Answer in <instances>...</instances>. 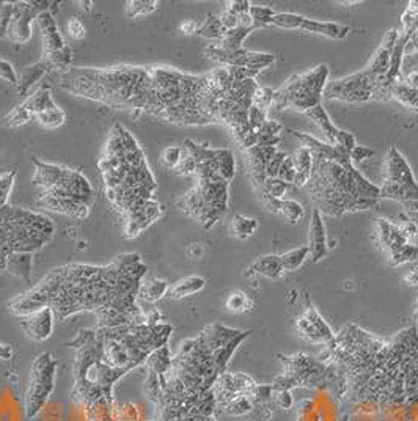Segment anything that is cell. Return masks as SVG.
Listing matches in <instances>:
<instances>
[{
    "instance_id": "6da1fadb",
    "label": "cell",
    "mask_w": 418,
    "mask_h": 421,
    "mask_svg": "<svg viewBox=\"0 0 418 421\" xmlns=\"http://www.w3.org/2000/svg\"><path fill=\"white\" fill-rule=\"evenodd\" d=\"M302 147L313 153V170L307 183L315 209L331 217L378 206L381 188L357 170L351 153L342 145H331L303 132H292Z\"/></svg>"
},
{
    "instance_id": "7a4b0ae2",
    "label": "cell",
    "mask_w": 418,
    "mask_h": 421,
    "mask_svg": "<svg viewBox=\"0 0 418 421\" xmlns=\"http://www.w3.org/2000/svg\"><path fill=\"white\" fill-rule=\"evenodd\" d=\"M228 184L222 176L199 178V184L178 201V206L205 228H211L228 209Z\"/></svg>"
},
{
    "instance_id": "3957f363",
    "label": "cell",
    "mask_w": 418,
    "mask_h": 421,
    "mask_svg": "<svg viewBox=\"0 0 418 421\" xmlns=\"http://www.w3.org/2000/svg\"><path fill=\"white\" fill-rule=\"evenodd\" d=\"M331 69L326 63L315 66L307 73L290 77L278 90H274L272 106L278 110L296 109L307 112L319 106L328 82Z\"/></svg>"
},
{
    "instance_id": "277c9868",
    "label": "cell",
    "mask_w": 418,
    "mask_h": 421,
    "mask_svg": "<svg viewBox=\"0 0 418 421\" xmlns=\"http://www.w3.org/2000/svg\"><path fill=\"white\" fill-rule=\"evenodd\" d=\"M398 224L388 219H378L376 233L379 245L392 266H401L418 260V228L401 213Z\"/></svg>"
},
{
    "instance_id": "5b68a950",
    "label": "cell",
    "mask_w": 418,
    "mask_h": 421,
    "mask_svg": "<svg viewBox=\"0 0 418 421\" xmlns=\"http://www.w3.org/2000/svg\"><path fill=\"white\" fill-rule=\"evenodd\" d=\"M381 198L395 200L403 204H418V183L414 172L398 151L396 147L388 149L385 162V178L381 185Z\"/></svg>"
},
{
    "instance_id": "8992f818",
    "label": "cell",
    "mask_w": 418,
    "mask_h": 421,
    "mask_svg": "<svg viewBox=\"0 0 418 421\" xmlns=\"http://www.w3.org/2000/svg\"><path fill=\"white\" fill-rule=\"evenodd\" d=\"M53 377H56V360L52 358L51 354H41L33 363L32 377H30L26 396L28 417H35L38 412L43 411L47 396L51 395L53 388Z\"/></svg>"
},
{
    "instance_id": "52a82bcc",
    "label": "cell",
    "mask_w": 418,
    "mask_h": 421,
    "mask_svg": "<svg viewBox=\"0 0 418 421\" xmlns=\"http://www.w3.org/2000/svg\"><path fill=\"white\" fill-rule=\"evenodd\" d=\"M373 85L367 74L358 71L356 74L328 81L322 93V99H335L349 102V104H363L373 99Z\"/></svg>"
},
{
    "instance_id": "ba28073f",
    "label": "cell",
    "mask_w": 418,
    "mask_h": 421,
    "mask_svg": "<svg viewBox=\"0 0 418 421\" xmlns=\"http://www.w3.org/2000/svg\"><path fill=\"white\" fill-rule=\"evenodd\" d=\"M399 37L398 30H388L385 33L384 40H382L381 47L376 51L374 57L371 58V62L363 69V73L367 74V77L371 82V85L374 88L373 92V99L376 101H388L387 93H385V79L388 74V69H390V58H392V51L396 44V40Z\"/></svg>"
},
{
    "instance_id": "9c48e42d",
    "label": "cell",
    "mask_w": 418,
    "mask_h": 421,
    "mask_svg": "<svg viewBox=\"0 0 418 421\" xmlns=\"http://www.w3.org/2000/svg\"><path fill=\"white\" fill-rule=\"evenodd\" d=\"M206 57L214 62L222 63L224 66H237V68H249L253 71H262L276 63V56L267 52L249 51L246 47L239 51H226L219 44H209L205 49Z\"/></svg>"
},
{
    "instance_id": "30bf717a",
    "label": "cell",
    "mask_w": 418,
    "mask_h": 421,
    "mask_svg": "<svg viewBox=\"0 0 418 421\" xmlns=\"http://www.w3.org/2000/svg\"><path fill=\"white\" fill-rule=\"evenodd\" d=\"M51 2H16L8 37L17 44H24L32 38V22L41 11L49 10Z\"/></svg>"
},
{
    "instance_id": "8fae6325",
    "label": "cell",
    "mask_w": 418,
    "mask_h": 421,
    "mask_svg": "<svg viewBox=\"0 0 418 421\" xmlns=\"http://www.w3.org/2000/svg\"><path fill=\"white\" fill-rule=\"evenodd\" d=\"M278 151H280L278 147L260 145V143L244 151L247 159V173L255 190L261 189V185L266 183V179H269L267 178L269 164H271V160L276 158V154Z\"/></svg>"
},
{
    "instance_id": "7c38bea8",
    "label": "cell",
    "mask_w": 418,
    "mask_h": 421,
    "mask_svg": "<svg viewBox=\"0 0 418 421\" xmlns=\"http://www.w3.org/2000/svg\"><path fill=\"white\" fill-rule=\"evenodd\" d=\"M306 115L310 119H313L315 124H318V128L321 129L322 134L326 135L327 143H331V145H342L343 148L348 149L349 153L356 148L357 142H356L354 134H351V132H348V131L338 129L337 126L331 122V118H328L327 112L324 107H322V104L307 110Z\"/></svg>"
},
{
    "instance_id": "4fadbf2b",
    "label": "cell",
    "mask_w": 418,
    "mask_h": 421,
    "mask_svg": "<svg viewBox=\"0 0 418 421\" xmlns=\"http://www.w3.org/2000/svg\"><path fill=\"white\" fill-rule=\"evenodd\" d=\"M22 329L35 341H44L52 335L53 308L51 305L22 317Z\"/></svg>"
},
{
    "instance_id": "5bb4252c",
    "label": "cell",
    "mask_w": 418,
    "mask_h": 421,
    "mask_svg": "<svg viewBox=\"0 0 418 421\" xmlns=\"http://www.w3.org/2000/svg\"><path fill=\"white\" fill-rule=\"evenodd\" d=\"M310 258L313 263H319L324 260L328 254L327 245V233L324 222H322V214L318 209H313L312 213V224H310Z\"/></svg>"
},
{
    "instance_id": "9a60e30c",
    "label": "cell",
    "mask_w": 418,
    "mask_h": 421,
    "mask_svg": "<svg viewBox=\"0 0 418 421\" xmlns=\"http://www.w3.org/2000/svg\"><path fill=\"white\" fill-rule=\"evenodd\" d=\"M37 24L43 37V46H44V53H53L57 51H62L65 46V40L60 33L57 27V22L53 19V15L49 10L41 11L37 16Z\"/></svg>"
},
{
    "instance_id": "2e32d148",
    "label": "cell",
    "mask_w": 418,
    "mask_h": 421,
    "mask_svg": "<svg viewBox=\"0 0 418 421\" xmlns=\"http://www.w3.org/2000/svg\"><path fill=\"white\" fill-rule=\"evenodd\" d=\"M40 206H43L49 210L69 215L74 219H85L88 215V204L81 203L73 198H58L52 195H41L38 200Z\"/></svg>"
},
{
    "instance_id": "e0dca14e",
    "label": "cell",
    "mask_w": 418,
    "mask_h": 421,
    "mask_svg": "<svg viewBox=\"0 0 418 421\" xmlns=\"http://www.w3.org/2000/svg\"><path fill=\"white\" fill-rule=\"evenodd\" d=\"M285 274L282 260L280 255H262L258 260H255L250 267L247 269L246 276H255V275H262L267 276L271 280H280Z\"/></svg>"
},
{
    "instance_id": "ac0fdd59",
    "label": "cell",
    "mask_w": 418,
    "mask_h": 421,
    "mask_svg": "<svg viewBox=\"0 0 418 421\" xmlns=\"http://www.w3.org/2000/svg\"><path fill=\"white\" fill-rule=\"evenodd\" d=\"M301 30H306L308 33L322 35V37L332 40H343L348 37L351 32V28L348 26H343V24L322 22V21L308 19V17H303V21L301 24Z\"/></svg>"
},
{
    "instance_id": "d6986e66",
    "label": "cell",
    "mask_w": 418,
    "mask_h": 421,
    "mask_svg": "<svg viewBox=\"0 0 418 421\" xmlns=\"http://www.w3.org/2000/svg\"><path fill=\"white\" fill-rule=\"evenodd\" d=\"M33 162H35V168H37L33 183H35V185H38V188L43 189V192L52 189L53 185L62 181L65 176V172H67V168H62L58 165L46 164V162H41V160H33Z\"/></svg>"
},
{
    "instance_id": "ffe728a7",
    "label": "cell",
    "mask_w": 418,
    "mask_h": 421,
    "mask_svg": "<svg viewBox=\"0 0 418 421\" xmlns=\"http://www.w3.org/2000/svg\"><path fill=\"white\" fill-rule=\"evenodd\" d=\"M292 164H294L296 179L294 188H306L313 170V153L307 147H301L296 149V153L291 156Z\"/></svg>"
},
{
    "instance_id": "44dd1931",
    "label": "cell",
    "mask_w": 418,
    "mask_h": 421,
    "mask_svg": "<svg viewBox=\"0 0 418 421\" xmlns=\"http://www.w3.org/2000/svg\"><path fill=\"white\" fill-rule=\"evenodd\" d=\"M205 286H206V280L200 275L184 276V279L178 280L176 283L170 285L169 292H167V297L173 299V300H179V299L194 296V294L205 290Z\"/></svg>"
},
{
    "instance_id": "7402d4cb",
    "label": "cell",
    "mask_w": 418,
    "mask_h": 421,
    "mask_svg": "<svg viewBox=\"0 0 418 421\" xmlns=\"http://www.w3.org/2000/svg\"><path fill=\"white\" fill-rule=\"evenodd\" d=\"M49 71L47 65L44 63V60L41 58L38 63H33L30 66H26L22 69V73L17 77V88H19V93L22 96L28 94L30 90H32L37 83L43 79V76Z\"/></svg>"
},
{
    "instance_id": "603a6c76",
    "label": "cell",
    "mask_w": 418,
    "mask_h": 421,
    "mask_svg": "<svg viewBox=\"0 0 418 421\" xmlns=\"http://www.w3.org/2000/svg\"><path fill=\"white\" fill-rule=\"evenodd\" d=\"M32 261L33 254H10L7 256V266L5 270L8 274L19 276L26 280V283L32 285Z\"/></svg>"
},
{
    "instance_id": "cb8c5ba5",
    "label": "cell",
    "mask_w": 418,
    "mask_h": 421,
    "mask_svg": "<svg viewBox=\"0 0 418 421\" xmlns=\"http://www.w3.org/2000/svg\"><path fill=\"white\" fill-rule=\"evenodd\" d=\"M170 283L167 280H160V279H151L143 283L139 288V292H137V299L140 302H147V304H154L160 300L162 297L167 296L169 292Z\"/></svg>"
},
{
    "instance_id": "d4e9b609",
    "label": "cell",
    "mask_w": 418,
    "mask_h": 421,
    "mask_svg": "<svg viewBox=\"0 0 418 421\" xmlns=\"http://www.w3.org/2000/svg\"><path fill=\"white\" fill-rule=\"evenodd\" d=\"M53 104H56V102H53L52 96H51V88L47 85H41L37 92L28 96L22 106L26 107L30 115L35 118L38 113L49 109V107Z\"/></svg>"
},
{
    "instance_id": "484cf974",
    "label": "cell",
    "mask_w": 418,
    "mask_h": 421,
    "mask_svg": "<svg viewBox=\"0 0 418 421\" xmlns=\"http://www.w3.org/2000/svg\"><path fill=\"white\" fill-rule=\"evenodd\" d=\"M147 365L148 368L151 370L154 374L158 376H164L167 374L172 370V365H173V357L170 354V349L169 346H162V347H158L154 349L153 352H149V356L147 357Z\"/></svg>"
},
{
    "instance_id": "4316f807",
    "label": "cell",
    "mask_w": 418,
    "mask_h": 421,
    "mask_svg": "<svg viewBox=\"0 0 418 421\" xmlns=\"http://www.w3.org/2000/svg\"><path fill=\"white\" fill-rule=\"evenodd\" d=\"M303 317H307L310 324L318 330L319 335L324 338L326 345H328L333 338H335V333L332 332V329L328 327V324L324 321V317L319 315V311L316 310V306L312 304V300L306 297V310H303Z\"/></svg>"
},
{
    "instance_id": "83f0119b",
    "label": "cell",
    "mask_w": 418,
    "mask_h": 421,
    "mask_svg": "<svg viewBox=\"0 0 418 421\" xmlns=\"http://www.w3.org/2000/svg\"><path fill=\"white\" fill-rule=\"evenodd\" d=\"M255 27H236V28H231V30H226L224 38L219 41V44L222 49H226V51H239L242 49V44L244 41H246V38L249 37L250 33L255 32Z\"/></svg>"
},
{
    "instance_id": "f1b7e54d",
    "label": "cell",
    "mask_w": 418,
    "mask_h": 421,
    "mask_svg": "<svg viewBox=\"0 0 418 421\" xmlns=\"http://www.w3.org/2000/svg\"><path fill=\"white\" fill-rule=\"evenodd\" d=\"M392 99L398 101L399 104L408 109L418 112V90L412 88L404 81L398 82L392 88Z\"/></svg>"
},
{
    "instance_id": "f546056e",
    "label": "cell",
    "mask_w": 418,
    "mask_h": 421,
    "mask_svg": "<svg viewBox=\"0 0 418 421\" xmlns=\"http://www.w3.org/2000/svg\"><path fill=\"white\" fill-rule=\"evenodd\" d=\"M282 131L283 126L276 119H266V123L256 131V138H258L260 145H269L277 147L280 140H282ZM256 143V145H258Z\"/></svg>"
},
{
    "instance_id": "4dcf8cb0",
    "label": "cell",
    "mask_w": 418,
    "mask_h": 421,
    "mask_svg": "<svg viewBox=\"0 0 418 421\" xmlns=\"http://www.w3.org/2000/svg\"><path fill=\"white\" fill-rule=\"evenodd\" d=\"M256 228H258V220L246 217V215H241V214H236L231 220L230 231L236 239L246 240L256 231Z\"/></svg>"
},
{
    "instance_id": "1f68e13d",
    "label": "cell",
    "mask_w": 418,
    "mask_h": 421,
    "mask_svg": "<svg viewBox=\"0 0 418 421\" xmlns=\"http://www.w3.org/2000/svg\"><path fill=\"white\" fill-rule=\"evenodd\" d=\"M225 32L226 28L222 26V22H220V17L216 15H208L206 21L199 27L197 35H200V37L208 40H214L219 43V41L224 38Z\"/></svg>"
},
{
    "instance_id": "d6a6232c",
    "label": "cell",
    "mask_w": 418,
    "mask_h": 421,
    "mask_svg": "<svg viewBox=\"0 0 418 421\" xmlns=\"http://www.w3.org/2000/svg\"><path fill=\"white\" fill-rule=\"evenodd\" d=\"M308 256H310L308 245H303V247L290 250L286 251V254L280 255V260H282L285 272H294V270L302 267V264L306 263Z\"/></svg>"
},
{
    "instance_id": "836d02e7",
    "label": "cell",
    "mask_w": 418,
    "mask_h": 421,
    "mask_svg": "<svg viewBox=\"0 0 418 421\" xmlns=\"http://www.w3.org/2000/svg\"><path fill=\"white\" fill-rule=\"evenodd\" d=\"M217 167H219V173L225 181H231L236 174V160L235 156L226 148H219L217 151Z\"/></svg>"
},
{
    "instance_id": "e575fe53",
    "label": "cell",
    "mask_w": 418,
    "mask_h": 421,
    "mask_svg": "<svg viewBox=\"0 0 418 421\" xmlns=\"http://www.w3.org/2000/svg\"><path fill=\"white\" fill-rule=\"evenodd\" d=\"M44 63L47 65L49 71L52 69H68L73 60V51L68 46H65L62 51H57L53 53H44L43 56Z\"/></svg>"
},
{
    "instance_id": "d590c367",
    "label": "cell",
    "mask_w": 418,
    "mask_h": 421,
    "mask_svg": "<svg viewBox=\"0 0 418 421\" xmlns=\"http://www.w3.org/2000/svg\"><path fill=\"white\" fill-rule=\"evenodd\" d=\"M35 118H37V122L41 126H44V128L53 129V128H58V126H62L65 123V112L60 109L57 104H53V106L49 107V109H46L41 113H38V115Z\"/></svg>"
},
{
    "instance_id": "8d00e7d4",
    "label": "cell",
    "mask_w": 418,
    "mask_h": 421,
    "mask_svg": "<svg viewBox=\"0 0 418 421\" xmlns=\"http://www.w3.org/2000/svg\"><path fill=\"white\" fill-rule=\"evenodd\" d=\"M253 306V302L244 291H233L225 302V308L231 313H246Z\"/></svg>"
},
{
    "instance_id": "74e56055",
    "label": "cell",
    "mask_w": 418,
    "mask_h": 421,
    "mask_svg": "<svg viewBox=\"0 0 418 421\" xmlns=\"http://www.w3.org/2000/svg\"><path fill=\"white\" fill-rule=\"evenodd\" d=\"M280 214H282L290 224H297V222L302 220L303 215H306V208L296 200L283 198V200L280 201Z\"/></svg>"
},
{
    "instance_id": "f35d334b",
    "label": "cell",
    "mask_w": 418,
    "mask_h": 421,
    "mask_svg": "<svg viewBox=\"0 0 418 421\" xmlns=\"http://www.w3.org/2000/svg\"><path fill=\"white\" fill-rule=\"evenodd\" d=\"M158 7L156 0H129L126 2V16L129 19H134V17H140V16H147L149 13H153Z\"/></svg>"
},
{
    "instance_id": "ab89813d",
    "label": "cell",
    "mask_w": 418,
    "mask_h": 421,
    "mask_svg": "<svg viewBox=\"0 0 418 421\" xmlns=\"http://www.w3.org/2000/svg\"><path fill=\"white\" fill-rule=\"evenodd\" d=\"M253 406L255 402L250 399L249 395H241L237 396V398L231 399L228 404L224 407L222 412L231 415V417H241V415H246L252 411Z\"/></svg>"
},
{
    "instance_id": "60d3db41",
    "label": "cell",
    "mask_w": 418,
    "mask_h": 421,
    "mask_svg": "<svg viewBox=\"0 0 418 421\" xmlns=\"http://www.w3.org/2000/svg\"><path fill=\"white\" fill-rule=\"evenodd\" d=\"M148 420V411L143 404H137V402H126L122 406L119 411V421H147Z\"/></svg>"
},
{
    "instance_id": "b9f144b4",
    "label": "cell",
    "mask_w": 418,
    "mask_h": 421,
    "mask_svg": "<svg viewBox=\"0 0 418 421\" xmlns=\"http://www.w3.org/2000/svg\"><path fill=\"white\" fill-rule=\"evenodd\" d=\"M296 330H297V333L302 336V338H306L307 341L313 342V345H324L326 346L324 338H322L318 330H316L312 326V324H310L307 317H303V316L299 317V320L296 321Z\"/></svg>"
},
{
    "instance_id": "7bdbcfd3",
    "label": "cell",
    "mask_w": 418,
    "mask_h": 421,
    "mask_svg": "<svg viewBox=\"0 0 418 421\" xmlns=\"http://www.w3.org/2000/svg\"><path fill=\"white\" fill-rule=\"evenodd\" d=\"M303 21V16L296 13H276L267 21V26H276L280 28H299Z\"/></svg>"
},
{
    "instance_id": "ee69618b",
    "label": "cell",
    "mask_w": 418,
    "mask_h": 421,
    "mask_svg": "<svg viewBox=\"0 0 418 421\" xmlns=\"http://www.w3.org/2000/svg\"><path fill=\"white\" fill-rule=\"evenodd\" d=\"M249 15L252 17L253 26L256 27V30H258L267 27V21L276 15V11H274L271 7H262V5H250Z\"/></svg>"
},
{
    "instance_id": "f6af8a7d",
    "label": "cell",
    "mask_w": 418,
    "mask_h": 421,
    "mask_svg": "<svg viewBox=\"0 0 418 421\" xmlns=\"http://www.w3.org/2000/svg\"><path fill=\"white\" fill-rule=\"evenodd\" d=\"M17 173L16 170H8L0 174V209L7 206L10 192L13 189Z\"/></svg>"
},
{
    "instance_id": "bcb514c9",
    "label": "cell",
    "mask_w": 418,
    "mask_h": 421,
    "mask_svg": "<svg viewBox=\"0 0 418 421\" xmlns=\"http://www.w3.org/2000/svg\"><path fill=\"white\" fill-rule=\"evenodd\" d=\"M272 101H274V90L267 87H258L253 94L252 106L267 112L269 107L272 106Z\"/></svg>"
},
{
    "instance_id": "7dc6e473",
    "label": "cell",
    "mask_w": 418,
    "mask_h": 421,
    "mask_svg": "<svg viewBox=\"0 0 418 421\" xmlns=\"http://www.w3.org/2000/svg\"><path fill=\"white\" fill-rule=\"evenodd\" d=\"M30 119H33V117L30 115L26 107L21 104L19 107H16L13 112L8 113V115L5 117V124H7L8 128H17V126L28 123Z\"/></svg>"
},
{
    "instance_id": "c3c4849f",
    "label": "cell",
    "mask_w": 418,
    "mask_h": 421,
    "mask_svg": "<svg viewBox=\"0 0 418 421\" xmlns=\"http://www.w3.org/2000/svg\"><path fill=\"white\" fill-rule=\"evenodd\" d=\"M181 159H183V149L179 147H167L162 154H160V162H162L167 168H173V170L178 167Z\"/></svg>"
},
{
    "instance_id": "681fc988",
    "label": "cell",
    "mask_w": 418,
    "mask_h": 421,
    "mask_svg": "<svg viewBox=\"0 0 418 421\" xmlns=\"http://www.w3.org/2000/svg\"><path fill=\"white\" fill-rule=\"evenodd\" d=\"M15 13V3H0V38L8 35V28Z\"/></svg>"
},
{
    "instance_id": "f907efd6",
    "label": "cell",
    "mask_w": 418,
    "mask_h": 421,
    "mask_svg": "<svg viewBox=\"0 0 418 421\" xmlns=\"http://www.w3.org/2000/svg\"><path fill=\"white\" fill-rule=\"evenodd\" d=\"M277 178L282 179V181H285L286 184L294 185L296 170H294V164H292V158H291V156H286V159L283 160L282 167H280Z\"/></svg>"
},
{
    "instance_id": "816d5d0a",
    "label": "cell",
    "mask_w": 418,
    "mask_h": 421,
    "mask_svg": "<svg viewBox=\"0 0 418 421\" xmlns=\"http://www.w3.org/2000/svg\"><path fill=\"white\" fill-rule=\"evenodd\" d=\"M17 77L19 76H17L15 66L8 60L0 58V79L7 81L11 85H17Z\"/></svg>"
},
{
    "instance_id": "f5cc1de1",
    "label": "cell",
    "mask_w": 418,
    "mask_h": 421,
    "mask_svg": "<svg viewBox=\"0 0 418 421\" xmlns=\"http://www.w3.org/2000/svg\"><path fill=\"white\" fill-rule=\"evenodd\" d=\"M272 396L276 399V404L280 408H283V411H291L292 406H294V398H292L291 390H276Z\"/></svg>"
},
{
    "instance_id": "db71d44e",
    "label": "cell",
    "mask_w": 418,
    "mask_h": 421,
    "mask_svg": "<svg viewBox=\"0 0 418 421\" xmlns=\"http://www.w3.org/2000/svg\"><path fill=\"white\" fill-rule=\"evenodd\" d=\"M68 33L73 40L81 41L87 37V28L83 26V22L77 17H71L68 21Z\"/></svg>"
},
{
    "instance_id": "11a10c76",
    "label": "cell",
    "mask_w": 418,
    "mask_h": 421,
    "mask_svg": "<svg viewBox=\"0 0 418 421\" xmlns=\"http://www.w3.org/2000/svg\"><path fill=\"white\" fill-rule=\"evenodd\" d=\"M351 160L352 164H362L363 160L367 159H371L373 156H376V151L371 148H367V147H362V145H356V148L352 149L351 151Z\"/></svg>"
},
{
    "instance_id": "9f6ffc18",
    "label": "cell",
    "mask_w": 418,
    "mask_h": 421,
    "mask_svg": "<svg viewBox=\"0 0 418 421\" xmlns=\"http://www.w3.org/2000/svg\"><path fill=\"white\" fill-rule=\"evenodd\" d=\"M175 172L178 174H192L197 172V164L192 156L186 149V153H183V159L179 162L178 167L175 168Z\"/></svg>"
},
{
    "instance_id": "6f0895ef",
    "label": "cell",
    "mask_w": 418,
    "mask_h": 421,
    "mask_svg": "<svg viewBox=\"0 0 418 421\" xmlns=\"http://www.w3.org/2000/svg\"><path fill=\"white\" fill-rule=\"evenodd\" d=\"M414 53H418V21L409 32L408 43L404 46V57H410Z\"/></svg>"
},
{
    "instance_id": "680465c9",
    "label": "cell",
    "mask_w": 418,
    "mask_h": 421,
    "mask_svg": "<svg viewBox=\"0 0 418 421\" xmlns=\"http://www.w3.org/2000/svg\"><path fill=\"white\" fill-rule=\"evenodd\" d=\"M199 24H197L195 21H184L183 24H181V32L184 33V35H194V33H197L199 32Z\"/></svg>"
},
{
    "instance_id": "91938a15",
    "label": "cell",
    "mask_w": 418,
    "mask_h": 421,
    "mask_svg": "<svg viewBox=\"0 0 418 421\" xmlns=\"http://www.w3.org/2000/svg\"><path fill=\"white\" fill-rule=\"evenodd\" d=\"M408 85H410L412 88H417L418 90V68L409 71L408 74H406V77L403 79Z\"/></svg>"
},
{
    "instance_id": "94428289",
    "label": "cell",
    "mask_w": 418,
    "mask_h": 421,
    "mask_svg": "<svg viewBox=\"0 0 418 421\" xmlns=\"http://www.w3.org/2000/svg\"><path fill=\"white\" fill-rule=\"evenodd\" d=\"M13 356V351H11V347L7 345H0V358L8 360Z\"/></svg>"
},
{
    "instance_id": "6125c7cd",
    "label": "cell",
    "mask_w": 418,
    "mask_h": 421,
    "mask_svg": "<svg viewBox=\"0 0 418 421\" xmlns=\"http://www.w3.org/2000/svg\"><path fill=\"white\" fill-rule=\"evenodd\" d=\"M79 5H82V10L83 11H92L93 2H92V0H88V2H85V0H82V2H79Z\"/></svg>"
},
{
    "instance_id": "be15d7a7",
    "label": "cell",
    "mask_w": 418,
    "mask_h": 421,
    "mask_svg": "<svg viewBox=\"0 0 418 421\" xmlns=\"http://www.w3.org/2000/svg\"><path fill=\"white\" fill-rule=\"evenodd\" d=\"M338 421H349V413H343L342 417L338 418Z\"/></svg>"
},
{
    "instance_id": "e7e4bbea",
    "label": "cell",
    "mask_w": 418,
    "mask_h": 421,
    "mask_svg": "<svg viewBox=\"0 0 418 421\" xmlns=\"http://www.w3.org/2000/svg\"><path fill=\"white\" fill-rule=\"evenodd\" d=\"M415 320H417L415 324L418 326V302H417V310H415Z\"/></svg>"
},
{
    "instance_id": "03108f58",
    "label": "cell",
    "mask_w": 418,
    "mask_h": 421,
    "mask_svg": "<svg viewBox=\"0 0 418 421\" xmlns=\"http://www.w3.org/2000/svg\"><path fill=\"white\" fill-rule=\"evenodd\" d=\"M246 421H255V420H246Z\"/></svg>"
}]
</instances>
